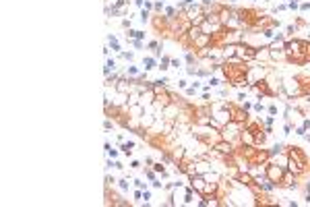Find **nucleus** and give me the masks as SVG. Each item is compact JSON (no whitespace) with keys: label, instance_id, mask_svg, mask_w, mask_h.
<instances>
[{"label":"nucleus","instance_id":"nucleus-12","mask_svg":"<svg viewBox=\"0 0 310 207\" xmlns=\"http://www.w3.org/2000/svg\"><path fill=\"white\" fill-rule=\"evenodd\" d=\"M195 89H197V87H188V89H186V95H195Z\"/></svg>","mask_w":310,"mask_h":207},{"label":"nucleus","instance_id":"nucleus-8","mask_svg":"<svg viewBox=\"0 0 310 207\" xmlns=\"http://www.w3.org/2000/svg\"><path fill=\"white\" fill-rule=\"evenodd\" d=\"M128 35H130V37H134V39H141L145 33H143V31H134V29H132V31H128Z\"/></svg>","mask_w":310,"mask_h":207},{"label":"nucleus","instance_id":"nucleus-19","mask_svg":"<svg viewBox=\"0 0 310 207\" xmlns=\"http://www.w3.org/2000/svg\"><path fill=\"white\" fill-rule=\"evenodd\" d=\"M300 8H302V11H308V8H310V2H304V4H302Z\"/></svg>","mask_w":310,"mask_h":207},{"label":"nucleus","instance_id":"nucleus-7","mask_svg":"<svg viewBox=\"0 0 310 207\" xmlns=\"http://www.w3.org/2000/svg\"><path fill=\"white\" fill-rule=\"evenodd\" d=\"M170 62H172V60H170L168 56H163V58H161V64H159V68H161V71H168V64H170Z\"/></svg>","mask_w":310,"mask_h":207},{"label":"nucleus","instance_id":"nucleus-11","mask_svg":"<svg viewBox=\"0 0 310 207\" xmlns=\"http://www.w3.org/2000/svg\"><path fill=\"white\" fill-rule=\"evenodd\" d=\"M165 15H168V17H174L176 11H174V8H165Z\"/></svg>","mask_w":310,"mask_h":207},{"label":"nucleus","instance_id":"nucleus-2","mask_svg":"<svg viewBox=\"0 0 310 207\" xmlns=\"http://www.w3.org/2000/svg\"><path fill=\"white\" fill-rule=\"evenodd\" d=\"M283 166H275V164H265V176L267 180H271L273 185H277V182H281V176H283Z\"/></svg>","mask_w":310,"mask_h":207},{"label":"nucleus","instance_id":"nucleus-4","mask_svg":"<svg viewBox=\"0 0 310 207\" xmlns=\"http://www.w3.org/2000/svg\"><path fill=\"white\" fill-rule=\"evenodd\" d=\"M238 180H240L242 185H246V187H254V182H256L250 174H238Z\"/></svg>","mask_w":310,"mask_h":207},{"label":"nucleus","instance_id":"nucleus-17","mask_svg":"<svg viewBox=\"0 0 310 207\" xmlns=\"http://www.w3.org/2000/svg\"><path fill=\"white\" fill-rule=\"evenodd\" d=\"M143 197H145V201H149V199H151V193H149V191H145V193H143Z\"/></svg>","mask_w":310,"mask_h":207},{"label":"nucleus","instance_id":"nucleus-9","mask_svg":"<svg viewBox=\"0 0 310 207\" xmlns=\"http://www.w3.org/2000/svg\"><path fill=\"white\" fill-rule=\"evenodd\" d=\"M215 85H219V79H217V77H211V79H209V87H215Z\"/></svg>","mask_w":310,"mask_h":207},{"label":"nucleus","instance_id":"nucleus-15","mask_svg":"<svg viewBox=\"0 0 310 207\" xmlns=\"http://www.w3.org/2000/svg\"><path fill=\"white\" fill-rule=\"evenodd\" d=\"M269 114H277V106H269Z\"/></svg>","mask_w":310,"mask_h":207},{"label":"nucleus","instance_id":"nucleus-3","mask_svg":"<svg viewBox=\"0 0 310 207\" xmlns=\"http://www.w3.org/2000/svg\"><path fill=\"white\" fill-rule=\"evenodd\" d=\"M215 149H217V151H221V153H227V155H232V153H234V149H232V143H230V141H217V143H215Z\"/></svg>","mask_w":310,"mask_h":207},{"label":"nucleus","instance_id":"nucleus-13","mask_svg":"<svg viewBox=\"0 0 310 207\" xmlns=\"http://www.w3.org/2000/svg\"><path fill=\"white\" fill-rule=\"evenodd\" d=\"M283 131H285V135H290V133H292V124H285Z\"/></svg>","mask_w":310,"mask_h":207},{"label":"nucleus","instance_id":"nucleus-16","mask_svg":"<svg viewBox=\"0 0 310 207\" xmlns=\"http://www.w3.org/2000/svg\"><path fill=\"white\" fill-rule=\"evenodd\" d=\"M186 60H188V62H195V56H192V54L188 52V54H186Z\"/></svg>","mask_w":310,"mask_h":207},{"label":"nucleus","instance_id":"nucleus-10","mask_svg":"<svg viewBox=\"0 0 310 207\" xmlns=\"http://www.w3.org/2000/svg\"><path fill=\"white\" fill-rule=\"evenodd\" d=\"M120 189H124V191L128 189V180H120Z\"/></svg>","mask_w":310,"mask_h":207},{"label":"nucleus","instance_id":"nucleus-6","mask_svg":"<svg viewBox=\"0 0 310 207\" xmlns=\"http://www.w3.org/2000/svg\"><path fill=\"white\" fill-rule=\"evenodd\" d=\"M132 147H134V143H132V141H128V143H122V151H124L126 155L132 151Z\"/></svg>","mask_w":310,"mask_h":207},{"label":"nucleus","instance_id":"nucleus-18","mask_svg":"<svg viewBox=\"0 0 310 207\" xmlns=\"http://www.w3.org/2000/svg\"><path fill=\"white\" fill-rule=\"evenodd\" d=\"M108 153H110L112 157H116V155H118V151H116V149H108Z\"/></svg>","mask_w":310,"mask_h":207},{"label":"nucleus","instance_id":"nucleus-14","mask_svg":"<svg viewBox=\"0 0 310 207\" xmlns=\"http://www.w3.org/2000/svg\"><path fill=\"white\" fill-rule=\"evenodd\" d=\"M134 185H136L139 189H145V182H141V180H134Z\"/></svg>","mask_w":310,"mask_h":207},{"label":"nucleus","instance_id":"nucleus-1","mask_svg":"<svg viewBox=\"0 0 310 207\" xmlns=\"http://www.w3.org/2000/svg\"><path fill=\"white\" fill-rule=\"evenodd\" d=\"M306 166H308V159H306V155L300 151V147H296V145L288 147V168H290L294 174H302V172L306 170Z\"/></svg>","mask_w":310,"mask_h":207},{"label":"nucleus","instance_id":"nucleus-5","mask_svg":"<svg viewBox=\"0 0 310 207\" xmlns=\"http://www.w3.org/2000/svg\"><path fill=\"white\" fill-rule=\"evenodd\" d=\"M143 64H145V71L155 68V60H153V58H145V60H143Z\"/></svg>","mask_w":310,"mask_h":207}]
</instances>
